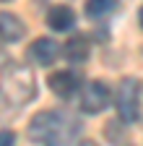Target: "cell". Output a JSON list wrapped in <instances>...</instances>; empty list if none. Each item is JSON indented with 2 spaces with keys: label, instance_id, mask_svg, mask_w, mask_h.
Returning a JSON list of instances; mask_svg holds the SVG:
<instances>
[{
  "label": "cell",
  "instance_id": "1",
  "mask_svg": "<svg viewBox=\"0 0 143 146\" xmlns=\"http://www.w3.org/2000/svg\"><path fill=\"white\" fill-rule=\"evenodd\" d=\"M37 94V78L34 70L24 63H11L3 68L0 78V123H8L34 99Z\"/></svg>",
  "mask_w": 143,
  "mask_h": 146
},
{
  "label": "cell",
  "instance_id": "2",
  "mask_svg": "<svg viewBox=\"0 0 143 146\" xmlns=\"http://www.w3.org/2000/svg\"><path fill=\"white\" fill-rule=\"evenodd\" d=\"M81 120L76 115L65 112V110H44V112L34 115L29 128H26V136L34 143H70L76 141L81 133Z\"/></svg>",
  "mask_w": 143,
  "mask_h": 146
},
{
  "label": "cell",
  "instance_id": "3",
  "mask_svg": "<svg viewBox=\"0 0 143 146\" xmlns=\"http://www.w3.org/2000/svg\"><path fill=\"white\" fill-rule=\"evenodd\" d=\"M117 115L122 123H135L140 115V84L135 78H122L117 86Z\"/></svg>",
  "mask_w": 143,
  "mask_h": 146
},
{
  "label": "cell",
  "instance_id": "4",
  "mask_svg": "<svg viewBox=\"0 0 143 146\" xmlns=\"http://www.w3.org/2000/svg\"><path fill=\"white\" fill-rule=\"evenodd\" d=\"M107 107H109V89H107V84L88 81V86L83 89V97H81V110L88 115H99Z\"/></svg>",
  "mask_w": 143,
  "mask_h": 146
},
{
  "label": "cell",
  "instance_id": "5",
  "mask_svg": "<svg viewBox=\"0 0 143 146\" xmlns=\"http://www.w3.org/2000/svg\"><path fill=\"white\" fill-rule=\"evenodd\" d=\"M49 89L55 91L60 99H70L78 91V76L73 70H55L49 76Z\"/></svg>",
  "mask_w": 143,
  "mask_h": 146
},
{
  "label": "cell",
  "instance_id": "6",
  "mask_svg": "<svg viewBox=\"0 0 143 146\" xmlns=\"http://www.w3.org/2000/svg\"><path fill=\"white\" fill-rule=\"evenodd\" d=\"M24 34H26V26L16 13H0V42L5 44L21 42Z\"/></svg>",
  "mask_w": 143,
  "mask_h": 146
},
{
  "label": "cell",
  "instance_id": "7",
  "mask_svg": "<svg viewBox=\"0 0 143 146\" xmlns=\"http://www.w3.org/2000/svg\"><path fill=\"white\" fill-rule=\"evenodd\" d=\"M57 42L55 39H47V36H39V39H34L31 47H29V55L31 60H37L39 65H52L57 60Z\"/></svg>",
  "mask_w": 143,
  "mask_h": 146
},
{
  "label": "cell",
  "instance_id": "8",
  "mask_svg": "<svg viewBox=\"0 0 143 146\" xmlns=\"http://www.w3.org/2000/svg\"><path fill=\"white\" fill-rule=\"evenodd\" d=\"M88 55H91V42H88V36L76 34V36H70V39L65 42V58L70 63H86Z\"/></svg>",
  "mask_w": 143,
  "mask_h": 146
},
{
  "label": "cell",
  "instance_id": "9",
  "mask_svg": "<svg viewBox=\"0 0 143 146\" xmlns=\"http://www.w3.org/2000/svg\"><path fill=\"white\" fill-rule=\"evenodd\" d=\"M47 24L55 31H68V29L76 26V13L68 5H52L49 13H47Z\"/></svg>",
  "mask_w": 143,
  "mask_h": 146
},
{
  "label": "cell",
  "instance_id": "10",
  "mask_svg": "<svg viewBox=\"0 0 143 146\" xmlns=\"http://www.w3.org/2000/svg\"><path fill=\"white\" fill-rule=\"evenodd\" d=\"M117 8V0H86V16L88 18H104Z\"/></svg>",
  "mask_w": 143,
  "mask_h": 146
},
{
  "label": "cell",
  "instance_id": "11",
  "mask_svg": "<svg viewBox=\"0 0 143 146\" xmlns=\"http://www.w3.org/2000/svg\"><path fill=\"white\" fill-rule=\"evenodd\" d=\"M13 141H16L13 131H5V128H3V131H0V146H11Z\"/></svg>",
  "mask_w": 143,
  "mask_h": 146
},
{
  "label": "cell",
  "instance_id": "12",
  "mask_svg": "<svg viewBox=\"0 0 143 146\" xmlns=\"http://www.w3.org/2000/svg\"><path fill=\"white\" fill-rule=\"evenodd\" d=\"M138 18H140V26H143V5H140V11H138Z\"/></svg>",
  "mask_w": 143,
  "mask_h": 146
},
{
  "label": "cell",
  "instance_id": "13",
  "mask_svg": "<svg viewBox=\"0 0 143 146\" xmlns=\"http://www.w3.org/2000/svg\"><path fill=\"white\" fill-rule=\"evenodd\" d=\"M0 3H5V0H0Z\"/></svg>",
  "mask_w": 143,
  "mask_h": 146
}]
</instances>
